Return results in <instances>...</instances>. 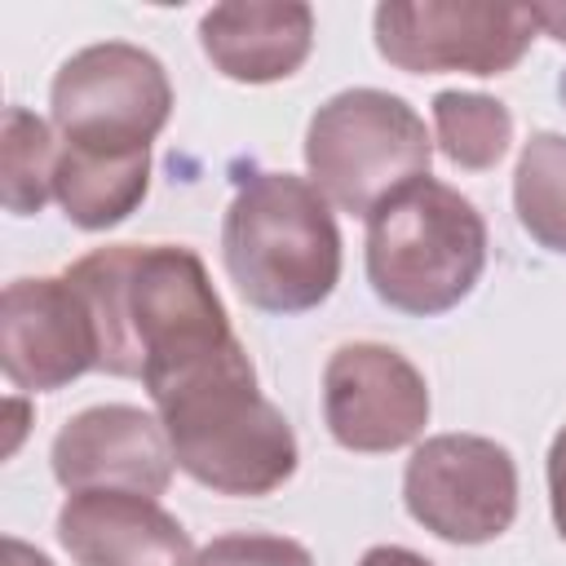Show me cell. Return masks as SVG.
<instances>
[{"mask_svg": "<svg viewBox=\"0 0 566 566\" xmlns=\"http://www.w3.org/2000/svg\"><path fill=\"white\" fill-rule=\"evenodd\" d=\"M208 62L239 84H274L301 71L314 49V9L301 0L279 4H217L199 18Z\"/></svg>", "mask_w": 566, "mask_h": 566, "instance_id": "4fadbf2b", "label": "cell"}, {"mask_svg": "<svg viewBox=\"0 0 566 566\" xmlns=\"http://www.w3.org/2000/svg\"><path fill=\"white\" fill-rule=\"evenodd\" d=\"M433 133H438V150L455 168L486 172L504 159V150L513 142V115L504 102H495L486 93L447 88L433 97Z\"/></svg>", "mask_w": 566, "mask_h": 566, "instance_id": "2e32d148", "label": "cell"}, {"mask_svg": "<svg viewBox=\"0 0 566 566\" xmlns=\"http://www.w3.org/2000/svg\"><path fill=\"white\" fill-rule=\"evenodd\" d=\"M9 420H13V424H9V442H4V451H13L18 438H22V402H18V398L9 402Z\"/></svg>", "mask_w": 566, "mask_h": 566, "instance_id": "603a6c76", "label": "cell"}, {"mask_svg": "<svg viewBox=\"0 0 566 566\" xmlns=\"http://www.w3.org/2000/svg\"><path fill=\"white\" fill-rule=\"evenodd\" d=\"M57 539L75 566H195L190 535L159 500L80 491L57 513Z\"/></svg>", "mask_w": 566, "mask_h": 566, "instance_id": "7c38bea8", "label": "cell"}, {"mask_svg": "<svg viewBox=\"0 0 566 566\" xmlns=\"http://www.w3.org/2000/svg\"><path fill=\"white\" fill-rule=\"evenodd\" d=\"M177 455L159 416L106 402L71 416L53 438V478L80 491H128V495H164L172 482Z\"/></svg>", "mask_w": 566, "mask_h": 566, "instance_id": "8fae6325", "label": "cell"}, {"mask_svg": "<svg viewBox=\"0 0 566 566\" xmlns=\"http://www.w3.org/2000/svg\"><path fill=\"white\" fill-rule=\"evenodd\" d=\"M376 53L407 75H504L531 40L535 18L526 4L495 0H389L371 13Z\"/></svg>", "mask_w": 566, "mask_h": 566, "instance_id": "52a82bcc", "label": "cell"}, {"mask_svg": "<svg viewBox=\"0 0 566 566\" xmlns=\"http://www.w3.org/2000/svg\"><path fill=\"white\" fill-rule=\"evenodd\" d=\"M486 270V221L447 181L420 177L367 217V283L411 318L455 310Z\"/></svg>", "mask_w": 566, "mask_h": 566, "instance_id": "277c9868", "label": "cell"}, {"mask_svg": "<svg viewBox=\"0 0 566 566\" xmlns=\"http://www.w3.org/2000/svg\"><path fill=\"white\" fill-rule=\"evenodd\" d=\"M526 9H531V18H535V27H539V31H548L553 40H562V44H566V0L526 4Z\"/></svg>", "mask_w": 566, "mask_h": 566, "instance_id": "44dd1931", "label": "cell"}, {"mask_svg": "<svg viewBox=\"0 0 566 566\" xmlns=\"http://www.w3.org/2000/svg\"><path fill=\"white\" fill-rule=\"evenodd\" d=\"M548 509H553V526L566 544V424L557 429V438L548 447Z\"/></svg>", "mask_w": 566, "mask_h": 566, "instance_id": "d6986e66", "label": "cell"}, {"mask_svg": "<svg viewBox=\"0 0 566 566\" xmlns=\"http://www.w3.org/2000/svg\"><path fill=\"white\" fill-rule=\"evenodd\" d=\"M358 566H433V562L420 557V553H411V548H402V544H376V548L363 553Z\"/></svg>", "mask_w": 566, "mask_h": 566, "instance_id": "ffe728a7", "label": "cell"}, {"mask_svg": "<svg viewBox=\"0 0 566 566\" xmlns=\"http://www.w3.org/2000/svg\"><path fill=\"white\" fill-rule=\"evenodd\" d=\"M195 566H314L310 548L287 535H261V531H234L217 535L195 553Z\"/></svg>", "mask_w": 566, "mask_h": 566, "instance_id": "ac0fdd59", "label": "cell"}, {"mask_svg": "<svg viewBox=\"0 0 566 566\" xmlns=\"http://www.w3.org/2000/svg\"><path fill=\"white\" fill-rule=\"evenodd\" d=\"M407 513L447 544L500 539L517 517V464L482 433L424 438L402 469Z\"/></svg>", "mask_w": 566, "mask_h": 566, "instance_id": "ba28073f", "label": "cell"}, {"mask_svg": "<svg viewBox=\"0 0 566 566\" xmlns=\"http://www.w3.org/2000/svg\"><path fill=\"white\" fill-rule=\"evenodd\" d=\"M433 142L411 102L385 88L327 97L305 128V168L318 195L354 217H371L389 195L429 177Z\"/></svg>", "mask_w": 566, "mask_h": 566, "instance_id": "5b68a950", "label": "cell"}, {"mask_svg": "<svg viewBox=\"0 0 566 566\" xmlns=\"http://www.w3.org/2000/svg\"><path fill=\"white\" fill-rule=\"evenodd\" d=\"M513 212L539 248L566 256V133H531L513 172Z\"/></svg>", "mask_w": 566, "mask_h": 566, "instance_id": "9a60e30c", "label": "cell"}, {"mask_svg": "<svg viewBox=\"0 0 566 566\" xmlns=\"http://www.w3.org/2000/svg\"><path fill=\"white\" fill-rule=\"evenodd\" d=\"M150 190V146L106 150V146H66L57 150L53 199L66 221L80 230H111L142 208Z\"/></svg>", "mask_w": 566, "mask_h": 566, "instance_id": "5bb4252c", "label": "cell"}, {"mask_svg": "<svg viewBox=\"0 0 566 566\" xmlns=\"http://www.w3.org/2000/svg\"><path fill=\"white\" fill-rule=\"evenodd\" d=\"M323 420L345 451H398L429 424V385L398 349L349 340L323 367Z\"/></svg>", "mask_w": 566, "mask_h": 566, "instance_id": "9c48e42d", "label": "cell"}, {"mask_svg": "<svg viewBox=\"0 0 566 566\" xmlns=\"http://www.w3.org/2000/svg\"><path fill=\"white\" fill-rule=\"evenodd\" d=\"M97 327V371L155 385L234 340L226 305L190 248L111 243L62 274Z\"/></svg>", "mask_w": 566, "mask_h": 566, "instance_id": "6da1fadb", "label": "cell"}, {"mask_svg": "<svg viewBox=\"0 0 566 566\" xmlns=\"http://www.w3.org/2000/svg\"><path fill=\"white\" fill-rule=\"evenodd\" d=\"M221 256L248 305L305 314L340 279V230L310 177L252 172L221 221Z\"/></svg>", "mask_w": 566, "mask_h": 566, "instance_id": "3957f363", "label": "cell"}, {"mask_svg": "<svg viewBox=\"0 0 566 566\" xmlns=\"http://www.w3.org/2000/svg\"><path fill=\"white\" fill-rule=\"evenodd\" d=\"M0 566H53V562H49L40 548H31V544H22L18 535H9V539H4V562H0Z\"/></svg>", "mask_w": 566, "mask_h": 566, "instance_id": "7402d4cb", "label": "cell"}, {"mask_svg": "<svg viewBox=\"0 0 566 566\" xmlns=\"http://www.w3.org/2000/svg\"><path fill=\"white\" fill-rule=\"evenodd\" d=\"M0 367L27 394H49L97 371V327L66 279H13L4 287Z\"/></svg>", "mask_w": 566, "mask_h": 566, "instance_id": "30bf717a", "label": "cell"}, {"mask_svg": "<svg viewBox=\"0 0 566 566\" xmlns=\"http://www.w3.org/2000/svg\"><path fill=\"white\" fill-rule=\"evenodd\" d=\"M57 142L53 128L31 115L27 106H4L0 119V199L13 217H31L53 195L57 172Z\"/></svg>", "mask_w": 566, "mask_h": 566, "instance_id": "e0dca14e", "label": "cell"}, {"mask_svg": "<svg viewBox=\"0 0 566 566\" xmlns=\"http://www.w3.org/2000/svg\"><path fill=\"white\" fill-rule=\"evenodd\" d=\"M177 469L217 495H270L296 473V433L256 389V367L239 340L146 385Z\"/></svg>", "mask_w": 566, "mask_h": 566, "instance_id": "7a4b0ae2", "label": "cell"}, {"mask_svg": "<svg viewBox=\"0 0 566 566\" xmlns=\"http://www.w3.org/2000/svg\"><path fill=\"white\" fill-rule=\"evenodd\" d=\"M53 128L66 146L137 150L159 137L172 115V84L155 53L106 40L71 53L49 88Z\"/></svg>", "mask_w": 566, "mask_h": 566, "instance_id": "8992f818", "label": "cell"}]
</instances>
